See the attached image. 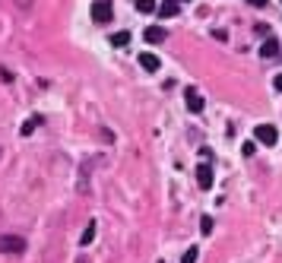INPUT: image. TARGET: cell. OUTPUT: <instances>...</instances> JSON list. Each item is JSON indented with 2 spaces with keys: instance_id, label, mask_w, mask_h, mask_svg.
Wrapping results in <instances>:
<instances>
[{
  "instance_id": "7402d4cb",
  "label": "cell",
  "mask_w": 282,
  "mask_h": 263,
  "mask_svg": "<svg viewBox=\"0 0 282 263\" xmlns=\"http://www.w3.org/2000/svg\"><path fill=\"white\" fill-rule=\"evenodd\" d=\"M273 86H276V92H282V73H279V76L273 79Z\"/></svg>"
},
{
  "instance_id": "52a82bcc",
  "label": "cell",
  "mask_w": 282,
  "mask_h": 263,
  "mask_svg": "<svg viewBox=\"0 0 282 263\" xmlns=\"http://www.w3.org/2000/svg\"><path fill=\"white\" fill-rule=\"evenodd\" d=\"M276 54H279V41L269 35V38H263V45H260V57H266V61H269V57H276Z\"/></svg>"
},
{
  "instance_id": "ac0fdd59",
  "label": "cell",
  "mask_w": 282,
  "mask_h": 263,
  "mask_svg": "<svg viewBox=\"0 0 282 263\" xmlns=\"http://www.w3.org/2000/svg\"><path fill=\"white\" fill-rule=\"evenodd\" d=\"M213 38H216V41H225L228 35H225V29H213Z\"/></svg>"
},
{
  "instance_id": "6da1fadb",
  "label": "cell",
  "mask_w": 282,
  "mask_h": 263,
  "mask_svg": "<svg viewBox=\"0 0 282 263\" xmlns=\"http://www.w3.org/2000/svg\"><path fill=\"white\" fill-rule=\"evenodd\" d=\"M92 19H96L99 26L111 22V19H114V7L108 4V0H96V4H92Z\"/></svg>"
},
{
  "instance_id": "9c48e42d",
  "label": "cell",
  "mask_w": 282,
  "mask_h": 263,
  "mask_svg": "<svg viewBox=\"0 0 282 263\" xmlns=\"http://www.w3.org/2000/svg\"><path fill=\"white\" fill-rule=\"evenodd\" d=\"M143 35H146V41H149V45H159L162 38H165V32H162V29H156V26H152V29H146Z\"/></svg>"
},
{
  "instance_id": "7c38bea8",
  "label": "cell",
  "mask_w": 282,
  "mask_h": 263,
  "mask_svg": "<svg viewBox=\"0 0 282 263\" xmlns=\"http://www.w3.org/2000/svg\"><path fill=\"white\" fill-rule=\"evenodd\" d=\"M156 7H159V0H136V10H139V13H152Z\"/></svg>"
},
{
  "instance_id": "7a4b0ae2",
  "label": "cell",
  "mask_w": 282,
  "mask_h": 263,
  "mask_svg": "<svg viewBox=\"0 0 282 263\" xmlns=\"http://www.w3.org/2000/svg\"><path fill=\"white\" fill-rule=\"evenodd\" d=\"M254 140L263 143V146H276V143H279V134H276L273 124H260V127L254 130Z\"/></svg>"
},
{
  "instance_id": "5bb4252c",
  "label": "cell",
  "mask_w": 282,
  "mask_h": 263,
  "mask_svg": "<svg viewBox=\"0 0 282 263\" xmlns=\"http://www.w3.org/2000/svg\"><path fill=\"white\" fill-rule=\"evenodd\" d=\"M197 257H200V250H197V247H187L184 257H181V263H197Z\"/></svg>"
},
{
  "instance_id": "9a60e30c",
  "label": "cell",
  "mask_w": 282,
  "mask_h": 263,
  "mask_svg": "<svg viewBox=\"0 0 282 263\" xmlns=\"http://www.w3.org/2000/svg\"><path fill=\"white\" fill-rule=\"evenodd\" d=\"M200 232H203V235H209V232H213V219H209V216H203V219H200Z\"/></svg>"
},
{
  "instance_id": "30bf717a",
  "label": "cell",
  "mask_w": 282,
  "mask_h": 263,
  "mask_svg": "<svg viewBox=\"0 0 282 263\" xmlns=\"http://www.w3.org/2000/svg\"><path fill=\"white\" fill-rule=\"evenodd\" d=\"M111 45H114V48L130 45V32H114V35H111Z\"/></svg>"
},
{
  "instance_id": "4fadbf2b",
  "label": "cell",
  "mask_w": 282,
  "mask_h": 263,
  "mask_svg": "<svg viewBox=\"0 0 282 263\" xmlns=\"http://www.w3.org/2000/svg\"><path fill=\"white\" fill-rule=\"evenodd\" d=\"M38 124H41V117H32V121H26V124H22V130H19V134H22V137H29L32 130L38 127Z\"/></svg>"
},
{
  "instance_id": "ba28073f",
  "label": "cell",
  "mask_w": 282,
  "mask_h": 263,
  "mask_svg": "<svg viewBox=\"0 0 282 263\" xmlns=\"http://www.w3.org/2000/svg\"><path fill=\"white\" fill-rule=\"evenodd\" d=\"M139 67H143V70H149V73H156V70H159V57L156 54H139Z\"/></svg>"
},
{
  "instance_id": "d6986e66",
  "label": "cell",
  "mask_w": 282,
  "mask_h": 263,
  "mask_svg": "<svg viewBox=\"0 0 282 263\" xmlns=\"http://www.w3.org/2000/svg\"><path fill=\"white\" fill-rule=\"evenodd\" d=\"M0 79H4V82H13V73H10V70H4V67H0Z\"/></svg>"
},
{
  "instance_id": "ffe728a7",
  "label": "cell",
  "mask_w": 282,
  "mask_h": 263,
  "mask_svg": "<svg viewBox=\"0 0 282 263\" xmlns=\"http://www.w3.org/2000/svg\"><path fill=\"white\" fill-rule=\"evenodd\" d=\"M251 7H257V10H263V7H269V0H248Z\"/></svg>"
},
{
  "instance_id": "8992f818",
  "label": "cell",
  "mask_w": 282,
  "mask_h": 263,
  "mask_svg": "<svg viewBox=\"0 0 282 263\" xmlns=\"http://www.w3.org/2000/svg\"><path fill=\"white\" fill-rule=\"evenodd\" d=\"M197 184L203 190L213 187V168H209V165H200V168H197Z\"/></svg>"
},
{
  "instance_id": "3957f363",
  "label": "cell",
  "mask_w": 282,
  "mask_h": 263,
  "mask_svg": "<svg viewBox=\"0 0 282 263\" xmlns=\"http://www.w3.org/2000/svg\"><path fill=\"white\" fill-rule=\"evenodd\" d=\"M0 250H4V254H22L26 241H22L19 235H0Z\"/></svg>"
},
{
  "instance_id": "5b68a950",
  "label": "cell",
  "mask_w": 282,
  "mask_h": 263,
  "mask_svg": "<svg viewBox=\"0 0 282 263\" xmlns=\"http://www.w3.org/2000/svg\"><path fill=\"white\" fill-rule=\"evenodd\" d=\"M159 16L162 19H171V16H178L181 13V4H178V0H159Z\"/></svg>"
},
{
  "instance_id": "2e32d148",
  "label": "cell",
  "mask_w": 282,
  "mask_h": 263,
  "mask_svg": "<svg viewBox=\"0 0 282 263\" xmlns=\"http://www.w3.org/2000/svg\"><path fill=\"white\" fill-rule=\"evenodd\" d=\"M254 32L260 35V38H269V26H266V22H260V26H254Z\"/></svg>"
},
{
  "instance_id": "e0dca14e",
  "label": "cell",
  "mask_w": 282,
  "mask_h": 263,
  "mask_svg": "<svg viewBox=\"0 0 282 263\" xmlns=\"http://www.w3.org/2000/svg\"><path fill=\"white\" fill-rule=\"evenodd\" d=\"M241 152H244V155H254V152H257V143H244Z\"/></svg>"
},
{
  "instance_id": "603a6c76",
  "label": "cell",
  "mask_w": 282,
  "mask_h": 263,
  "mask_svg": "<svg viewBox=\"0 0 282 263\" xmlns=\"http://www.w3.org/2000/svg\"><path fill=\"white\" fill-rule=\"evenodd\" d=\"M79 263H83V260H79Z\"/></svg>"
},
{
  "instance_id": "8fae6325",
  "label": "cell",
  "mask_w": 282,
  "mask_h": 263,
  "mask_svg": "<svg viewBox=\"0 0 282 263\" xmlns=\"http://www.w3.org/2000/svg\"><path fill=\"white\" fill-rule=\"evenodd\" d=\"M96 229H99L96 222H89V225H86V232H83V238H79V244H83V247H86V244H92V238H96Z\"/></svg>"
},
{
  "instance_id": "44dd1931",
  "label": "cell",
  "mask_w": 282,
  "mask_h": 263,
  "mask_svg": "<svg viewBox=\"0 0 282 263\" xmlns=\"http://www.w3.org/2000/svg\"><path fill=\"white\" fill-rule=\"evenodd\" d=\"M16 7L19 10H32V0H16Z\"/></svg>"
},
{
  "instance_id": "277c9868",
  "label": "cell",
  "mask_w": 282,
  "mask_h": 263,
  "mask_svg": "<svg viewBox=\"0 0 282 263\" xmlns=\"http://www.w3.org/2000/svg\"><path fill=\"white\" fill-rule=\"evenodd\" d=\"M184 102H187V108H191L194 114H200V111H203L206 108V102H203V95H200L194 86H187L184 89Z\"/></svg>"
}]
</instances>
